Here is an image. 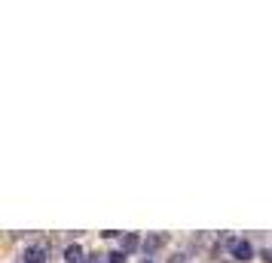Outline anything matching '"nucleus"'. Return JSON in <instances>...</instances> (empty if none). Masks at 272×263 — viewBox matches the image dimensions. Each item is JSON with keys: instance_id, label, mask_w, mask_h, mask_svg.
<instances>
[{"instance_id": "nucleus-6", "label": "nucleus", "mask_w": 272, "mask_h": 263, "mask_svg": "<svg viewBox=\"0 0 272 263\" xmlns=\"http://www.w3.org/2000/svg\"><path fill=\"white\" fill-rule=\"evenodd\" d=\"M126 257H129V254H123V251H113V254H107V263H126Z\"/></svg>"}, {"instance_id": "nucleus-3", "label": "nucleus", "mask_w": 272, "mask_h": 263, "mask_svg": "<svg viewBox=\"0 0 272 263\" xmlns=\"http://www.w3.org/2000/svg\"><path fill=\"white\" fill-rule=\"evenodd\" d=\"M229 251H232V257H236V260H245V263H248V260L254 257V248H251V245H248L245 239H236V242L229 245Z\"/></svg>"}, {"instance_id": "nucleus-1", "label": "nucleus", "mask_w": 272, "mask_h": 263, "mask_svg": "<svg viewBox=\"0 0 272 263\" xmlns=\"http://www.w3.org/2000/svg\"><path fill=\"white\" fill-rule=\"evenodd\" d=\"M168 245V233H153V236H147L144 239V245H141V251H144V257H153L159 248H165Z\"/></svg>"}, {"instance_id": "nucleus-10", "label": "nucleus", "mask_w": 272, "mask_h": 263, "mask_svg": "<svg viewBox=\"0 0 272 263\" xmlns=\"http://www.w3.org/2000/svg\"><path fill=\"white\" fill-rule=\"evenodd\" d=\"M141 263H153V257H144V260H141Z\"/></svg>"}, {"instance_id": "nucleus-4", "label": "nucleus", "mask_w": 272, "mask_h": 263, "mask_svg": "<svg viewBox=\"0 0 272 263\" xmlns=\"http://www.w3.org/2000/svg\"><path fill=\"white\" fill-rule=\"evenodd\" d=\"M64 260H67V263H86V254H83V248H80V245L73 242V245H67V248H64Z\"/></svg>"}, {"instance_id": "nucleus-2", "label": "nucleus", "mask_w": 272, "mask_h": 263, "mask_svg": "<svg viewBox=\"0 0 272 263\" xmlns=\"http://www.w3.org/2000/svg\"><path fill=\"white\" fill-rule=\"evenodd\" d=\"M46 254H49L46 245H28L19 260H22V263H46Z\"/></svg>"}, {"instance_id": "nucleus-5", "label": "nucleus", "mask_w": 272, "mask_h": 263, "mask_svg": "<svg viewBox=\"0 0 272 263\" xmlns=\"http://www.w3.org/2000/svg\"><path fill=\"white\" fill-rule=\"evenodd\" d=\"M141 245H144V242L138 239V233H126V236H123V248H120V251H123V254H132V251H135V248H141Z\"/></svg>"}, {"instance_id": "nucleus-9", "label": "nucleus", "mask_w": 272, "mask_h": 263, "mask_svg": "<svg viewBox=\"0 0 272 263\" xmlns=\"http://www.w3.org/2000/svg\"><path fill=\"white\" fill-rule=\"evenodd\" d=\"M260 257H263V263H272V251H269V248H266V251H263Z\"/></svg>"}, {"instance_id": "nucleus-8", "label": "nucleus", "mask_w": 272, "mask_h": 263, "mask_svg": "<svg viewBox=\"0 0 272 263\" xmlns=\"http://www.w3.org/2000/svg\"><path fill=\"white\" fill-rule=\"evenodd\" d=\"M104 257H107V254H98V251H95V254L86 257V263H104Z\"/></svg>"}, {"instance_id": "nucleus-11", "label": "nucleus", "mask_w": 272, "mask_h": 263, "mask_svg": "<svg viewBox=\"0 0 272 263\" xmlns=\"http://www.w3.org/2000/svg\"><path fill=\"white\" fill-rule=\"evenodd\" d=\"M220 263H229V260H220Z\"/></svg>"}, {"instance_id": "nucleus-7", "label": "nucleus", "mask_w": 272, "mask_h": 263, "mask_svg": "<svg viewBox=\"0 0 272 263\" xmlns=\"http://www.w3.org/2000/svg\"><path fill=\"white\" fill-rule=\"evenodd\" d=\"M168 263H190V257H187L184 251H177V254H171V257H168Z\"/></svg>"}]
</instances>
